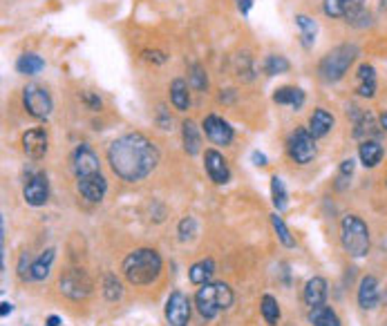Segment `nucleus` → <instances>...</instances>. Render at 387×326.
Wrapping results in <instances>:
<instances>
[{"mask_svg": "<svg viewBox=\"0 0 387 326\" xmlns=\"http://www.w3.org/2000/svg\"><path fill=\"white\" fill-rule=\"evenodd\" d=\"M108 161L112 173L123 181L134 184L146 179L159 163V150L148 136L139 132L123 134L108 148Z\"/></svg>", "mask_w": 387, "mask_h": 326, "instance_id": "nucleus-1", "label": "nucleus"}, {"mask_svg": "<svg viewBox=\"0 0 387 326\" xmlns=\"http://www.w3.org/2000/svg\"><path fill=\"white\" fill-rule=\"evenodd\" d=\"M125 279L134 286H148L162 275V257L153 248H137L123 260Z\"/></svg>", "mask_w": 387, "mask_h": 326, "instance_id": "nucleus-2", "label": "nucleus"}, {"mask_svg": "<svg viewBox=\"0 0 387 326\" xmlns=\"http://www.w3.org/2000/svg\"><path fill=\"white\" fill-rule=\"evenodd\" d=\"M195 304H197V311L201 313V317L206 320H213L222 311L233 306V290L229 284L224 281H217V284H204L195 295Z\"/></svg>", "mask_w": 387, "mask_h": 326, "instance_id": "nucleus-3", "label": "nucleus"}, {"mask_svg": "<svg viewBox=\"0 0 387 326\" xmlns=\"http://www.w3.org/2000/svg\"><path fill=\"white\" fill-rule=\"evenodd\" d=\"M358 56V47L356 45H338L327 54L321 65H318V74L325 83H336L340 81L345 74H347L349 65L356 61Z\"/></svg>", "mask_w": 387, "mask_h": 326, "instance_id": "nucleus-4", "label": "nucleus"}, {"mask_svg": "<svg viewBox=\"0 0 387 326\" xmlns=\"http://www.w3.org/2000/svg\"><path fill=\"white\" fill-rule=\"evenodd\" d=\"M342 246L351 257H365L369 253V228L356 214H347L340 224Z\"/></svg>", "mask_w": 387, "mask_h": 326, "instance_id": "nucleus-5", "label": "nucleus"}, {"mask_svg": "<svg viewBox=\"0 0 387 326\" xmlns=\"http://www.w3.org/2000/svg\"><path fill=\"white\" fill-rule=\"evenodd\" d=\"M287 150H289V157L296 163H300V166H307V163L314 161L316 139L314 134L309 132V127H298V130L289 136Z\"/></svg>", "mask_w": 387, "mask_h": 326, "instance_id": "nucleus-6", "label": "nucleus"}, {"mask_svg": "<svg viewBox=\"0 0 387 326\" xmlns=\"http://www.w3.org/2000/svg\"><path fill=\"white\" fill-rule=\"evenodd\" d=\"M23 105L34 118H47L52 114L54 103L45 88H40V85H27L23 92Z\"/></svg>", "mask_w": 387, "mask_h": 326, "instance_id": "nucleus-7", "label": "nucleus"}, {"mask_svg": "<svg viewBox=\"0 0 387 326\" xmlns=\"http://www.w3.org/2000/svg\"><path fill=\"white\" fill-rule=\"evenodd\" d=\"M61 293L74 302L86 299L92 293V279L83 268H70L65 275H61Z\"/></svg>", "mask_w": 387, "mask_h": 326, "instance_id": "nucleus-8", "label": "nucleus"}, {"mask_svg": "<svg viewBox=\"0 0 387 326\" xmlns=\"http://www.w3.org/2000/svg\"><path fill=\"white\" fill-rule=\"evenodd\" d=\"M365 0H325V14L332 16V18H345L347 23L356 25V21H363L365 10H363Z\"/></svg>", "mask_w": 387, "mask_h": 326, "instance_id": "nucleus-9", "label": "nucleus"}, {"mask_svg": "<svg viewBox=\"0 0 387 326\" xmlns=\"http://www.w3.org/2000/svg\"><path fill=\"white\" fill-rule=\"evenodd\" d=\"M72 170L77 179H83V177H92V175H99L101 173V163H99V157L97 152L90 148L88 143H81L77 150L72 154Z\"/></svg>", "mask_w": 387, "mask_h": 326, "instance_id": "nucleus-10", "label": "nucleus"}, {"mask_svg": "<svg viewBox=\"0 0 387 326\" xmlns=\"http://www.w3.org/2000/svg\"><path fill=\"white\" fill-rule=\"evenodd\" d=\"M166 320L171 326H188L190 320V299L182 290H173L166 302Z\"/></svg>", "mask_w": 387, "mask_h": 326, "instance_id": "nucleus-11", "label": "nucleus"}, {"mask_svg": "<svg viewBox=\"0 0 387 326\" xmlns=\"http://www.w3.org/2000/svg\"><path fill=\"white\" fill-rule=\"evenodd\" d=\"M23 197L25 201H27L29 205H34V208H38V205H45L47 199H49V181L45 175H32L27 179V184H25L23 188Z\"/></svg>", "mask_w": 387, "mask_h": 326, "instance_id": "nucleus-12", "label": "nucleus"}, {"mask_svg": "<svg viewBox=\"0 0 387 326\" xmlns=\"http://www.w3.org/2000/svg\"><path fill=\"white\" fill-rule=\"evenodd\" d=\"M201 127H204V132L210 141H213L215 145H229L233 141V127L224 121V118L215 116V114H208L204 121H201Z\"/></svg>", "mask_w": 387, "mask_h": 326, "instance_id": "nucleus-13", "label": "nucleus"}, {"mask_svg": "<svg viewBox=\"0 0 387 326\" xmlns=\"http://www.w3.org/2000/svg\"><path fill=\"white\" fill-rule=\"evenodd\" d=\"M204 166H206V173L210 177V181H215V184H220V186L222 184H229L231 170H229V166H226V159L217 150H206Z\"/></svg>", "mask_w": 387, "mask_h": 326, "instance_id": "nucleus-14", "label": "nucleus"}, {"mask_svg": "<svg viewBox=\"0 0 387 326\" xmlns=\"http://www.w3.org/2000/svg\"><path fill=\"white\" fill-rule=\"evenodd\" d=\"M79 192L83 199H88L90 203H99L108 192V181L103 175H92V177H83L79 179Z\"/></svg>", "mask_w": 387, "mask_h": 326, "instance_id": "nucleus-15", "label": "nucleus"}, {"mask_svg": "<svg viewBox=\"0 0 387 326\" xmlns=\"http://www.w3.org/2000/svg\"><path fill=\"white\" fill-rule=\"evenodd\" d=\"M23 150L32 159H40V157H43V154L47 152V134H45V130H38V127H34V130L25 132L23 134Z\"/></svg>", "mask_w": 387, "mask_h": 326, "instance_id": "nucleus-16", "label": "nucleus"}, {"mask_svg": "<svg viewBox=\"0 0 387 326\" xmlns=\"http://www.w3.org/2000/svg\"><path fill=\"white\" fill-rule=\"evenodd\" d=\"M358 304L365 311H372L378 304V279L374 275H367L360 279V288H358Z\"/></svg>", "mask_w": 387, "mask_h": 326, "instance_id": "nucleus-17", "label": "nucleus"}, {"mask_svg": "<svg viewBox=\"0 0 387 326\" xmlns=\"http://www.w3.org/2000/svg\"><path fill=\"white\" fill-rule=\"evenodd\" d=\"M302 297H305L307 306H311V308L323 306L327 299V281L323 277H311L305 284V293H302Z\"/></svg>", "mask_w": 387, "mask_h": 326, "instance_id": "nucleus-18", "label": "nucleus"}, {"mask_svg": "<svg viewBox=\"0 0 387 326\" xmlns=\"http://www.w3.org/2000/svg\"><path fill=\"white\" fill-rule=\"evenodd\" d=\"M332 127H334V116L327 112V110H323V108L314 110V114H311V118H309V132L314 134V139L327 136Z\"/></svg>", "mask_w": 387, "mask_h": 326, "instance_id": "nucleus-19", "label": "nucleus"}, {"mask_svg": "<svg viewBox=\"0 0 387 326\" xmlns=\"http://www.w3.org/2000/svg\"><path fill=\"white\" fill-rule=\"evenodd\" d=\"M182 139H184V150H186L190 157L201 150V136H199V127L195 125V121H184L182 125Z\"/></svg>", "mask_w": 387, "mask_h": 326, "instance_id": "nucleus-20", "label": "nucleus"}, {"mask_svg": "<svg viewBox=\"0 0 387 326\" xmlns=\"http://www.w3.org/2000/svg\"><path fill=\"white\" fill-rule=\"evenodd\" d=\"M356 130H354V136L356 139H363V141H376L374 136H378V125L374 121L372 114L367 112H358L356 114Z\"/></svg>", "mask_w": 387, "mask_h": 326, "instance_id": "nucleus-21", "label": "nucleus"}, {"mask_svg": "<svg viewBox=\"0 0 387 326\" xmlns=\"http://www.w3.org/2000/svg\"><path fill=\"white\" fill-rule=\"evenodd\" d=\"M273 101L277 105H289L293 110H300L305 105V92L300 88H280V90H275Z\"/></svg>", "mask_w": 387, "mask_h": 326, "instance_id": "nucleus-22", "label": "nucleus"}, {"mask_svg": "<svg viewBox=\"0 0 387 326\" xmlns=\"http://www.w3.org/2000/svg\"><path fill=\"white\" fill-rule=\"evenodd\" d=\"M360 97L372 99L376 94V70L372 65H360L358 67V90Z\"/></svg>", "mask_w": 387, "mask_h": 326, "instance_id": "nucleus-23", "label": "nucleus"}, {"mask_svg": "<svg viewBox=\"0 0 387 326\" xmlns=\"http://www.w3.org/2000/svg\"><path fill=\"white\" fill-rule=\"evenodd\" d=\"M358 157L365 168H376L383 159V148L378 141H363L358 148Z\"/></svg>", "mask_w": 387, "mask_h": 326, "instance_id": "nucleus-24", "label": "nucleus"}, {"mask_svg": "<svg viewBox=\"0 0 387 326\" xmlns=\"http://www.w3.org/2000/svg\"><path fill=\"white\" fill-rule=\"evenodd\" d=\"M213 273H215V262L213 260H201V262L190 266L188 277H190L192 284L204 286V284H208V281H210V277H213Z\"/></svg>", "mask_w": 387, "mask_h": 326, "instance_id": "nucleus-25", "label": "nucleus"}, {"mask_svg": "<svg viewBox=\"0 0 387 326\" xmlns=\"http://www.w3.org/2000/svg\"><path fill=\"white\" fill-rule=\"evenodd\" d=\"M171 101L173 105L179 110V112H186L190 105V94H188V85L184 79H175L171 85Z\"/></svg>", "mask_w": 387, "mask_h": 326, "instance_id": "nucleus-26", "label": "nucleus"}, {"mask_svg": "<svg viewBox=\"0 0 387 326\" xmlns=\"http://www.w3.org/2000/svg\"><path fill=\"white\" fill-rule=\"evenodd\" d=\"M54 257H56L54 248H47L38 260H34L32 262V279H36V281L45 279L49 275V268H52V264H54Z\"/></svg>", "mask_w": 387, "mask_h": 326, "instance_id": "nucleus-27", "label": "nucleus"}, {"mask_svg": "<svg viewBox=\"0 0 387 326\" xmlns=\"http://www.w3.org/2000/svg\"><path fill=\"white\" fill-rule=\"evenodd\" d=\"M309 322L314 326H340L338 315H336L329 306H316L309 311Z\"/></svg>", "mask_w": 387, "mask_h": 326, "instance_id": "nucleus-28", "label": "nucleus"}, {"mask_svg": "<svg viewBox=\"0 0 387 326\" xmlns=\"http://www.w3.org/2000/svg\"><path fill=\"white\" fill-rule=\"evenodd\" d=\"M296 25L300 27V38H302V45L311 47L316 42V34H318V25L314 18H309L305 14H298L296 16Z\"/></svg>", "mask_w": 387, "mask_h": 326, "instance_id": "nucleus-29", "label": "nucleus"}, {"mask_svg": "<svg viewBox=\"0 0 387 326\" xmlns=\"http://www.w3.org/2000/svg\"><path fill=\"white\" fill-rule=\"evenodd\" d=\"M16 70L25 76L38 74L40 70H45V61L38 54H23L18 61H16Z\"/></svg>", "mask_w": 387, "mask_h": 326, "instance_id": "nucleus-30", "label": "nucleus"}, {"mask_svg": "<svg viewBox=\"0 0 387 326\" xmlns=\"http://www.w3.org/2000/svg\"><path fill=\"white\" fill-rule=\"evenodd\" d=\"M260 308H262V317L269 326H277L280 322V306H277V299L273 295H264L262 302H260Z\"/></svg>", "mask_w": 387, "mask_h": 326, "instance_id": "nucleus-31", "label": "nucleus"}, {"mask_svg": "<svg viewBox=\"0 0 387 326\" xmlns=\"http://www.w3.org/2000/svg\"><path fill=\"white\" fill-rule=\"evenodd\" d=\"M271 197H273V205L275 210L280 212L289 205V195H287V188H284L282 179L280 177H271Z\"/></svg>", "mask_w": 387, "mask_h": 326, "instance_id": "nucleus-32", "label": "nucleus"}, {"mask_svg": "<svg viewBox=\"0 0 387 326\" xmlns=\"http://www.w3.org/2000/svg\"><path fill=\"white\" fill-rule=\"evenodd\" d=\"M289 61L284 56H266V61H264V72L269 76H275V74H284V72H289Z\"/></svg>", "mask_w": 387, "mask_h": 326, "instance_id": "nucleus-33", "label": "nucleus"}, {"mask_svg": "<svg viewBox=\"0 0 387 326\" xmlns=\"http://www.w3.org/2000/svg\"><path fill=\"white\" fill-rule=\"evenodd\" d=\"M271 224H273L275 233H277V237H280V242H282L284 246H287V248H293V246H296V239L291 237L289 228L284 226L282 217H277V212H275V214H271Z\"/></svg>", "mask_w": 387, "mask_h": 326, "instance_id": "nucleus-34", "label": "nucleus"}, {"mask_svg": "<svg viewBox=\"0 0 387 326\" xmlns=\"http://www.w3.org/2000/svg\"><path fill=\"white\" fill-rule=\"evenodd\" d=\"M103 286H105V288H103V293H105V297H108V299H110V302H116V299H121V295H123V288H121V281L116 279L114 275H108Z\"/></svg>", "mask_w": 387, "mask_h": 326, "instance_id": "nucleus-35", "label": "nucleus"}, {"mask_svg": "<svg viewBox=\"0 0 387 326\" xmlns=\"http://www.w3.org/2000/svg\"><path fill=\"white\" fill-rule=\"evenodd\" d=\"M190 85L195 90H206L208 88V79H206V72L201 70V65H190Z\"/></svg>", "mask_w": 387, "mask_h": 326, "instance_id": "nucleus-36", "label": "nucleus"}, {"mask_svg": "<svg viewBox=\"0 0 387 326\" xmlns=\"http://www.w3.org/2000/svg\"><path fill=\"white\" fill-rule=\"evenodd\" d=\"M179 239L182 242H188V239H192L195 237V233H197V224H195V219L192 217H184L182 221H179Z\"/></svg>", "mask_w": 387, "mask_h": 326, "instance_id": "nucleus-37", "label": "nucleus"}, {"mask_svg": "<svg viewBox=\"0 0 387 326\" xmlns=\"http://www.w3.org/2000/svg\"><path fill=\"white\" fill-rule=\"evenodd\" d=\"M351 175H354V161L351 159H345L340 163V175H338V181H345V179H349Z\"/></svg>", "mask_w": 387, "mask_h": 326, "instance_id": "nucleus-38", "label": "nucleus"}, {"mask_svg": "<svg viewBox=\"0 0 387 326\" xmlns=\"http://www.w3.org/2000/svg\"><path fill=\"white\" fill-rule=\"evenodd\" d=\"M144 58H146V61H150V63H166V54H164V51H157V49H153V51L146 49Z\"/></svg>", "mask_w": 387, "mask_h": 326, "instance_id": "nucleus-39", "label": "nucleus"}, {"mask_svg": "<svg viewBox=\"0 0 387 326\" xmlns=\"http://www.w3.org/2000/svg\"><path fill=\"white\" fill-rule=\"evenodd\" d=\"M83 101L88 103V108H90V110H101V99L95 97V94H92V92H86V94H83Z\"/></svg>", "mask_w": 387, "mask_h": 326, "instance_id": "nucleus-40", "label": "nucleus"}, {"mask_svg": "<svg viewBox=\"0 0 387 326\" xmlns=\"http://www.w3.org/2000/svg\"><path fill=\"white\" fill-rule=\"evenodd\" d=\"M235 3H238V7H240V12L247 16L249 12H251V7H253V0H235Z\"/></svg>", "mask_w": 387, "mask_h": 326, "instance_id": "nucleus-41", "label": "nucleus"}, {"mask_svg": "<svg viewBox=\"0 0 387 326\" xmlns=\"http://www.w3.org/2000/svg\"><path fill=\"white\" fill-rule=\"evenodd\" d=\"M251 159H253V163H255V166H266V157H264V154L262 152H253V154H251Z\"/></svg>", "mask_w": 387, "mask_h": 326, "instance_id": "nucleus-42", "label": "nucleus"}, {"mask_svg": "<svg viewBox=\"0 0 387 326\" xmlns=\"http://www.w3.org/2000/svg\"><path fill=\"white\" fill-rule=\"evenodd\" d=\"M58 324H61V317L58 315H49L47 322H45V326H58Z\"/></svg>", "mask_w": 387, "mask_h": 326, "instance_id": "nucleus-43", "label": "nucleus"}, {"mask_svg": "<svg viewBox=\"0 0 387 326\" xmlns=\"http://www.w3.org/2000/svg\"><path fill=\"white\" fill-rule=\"evenodd\" d=\"M14 311V304H10V302H3V317H7Z\"/></svg>", "mask_w": 387, "mask_h": 326, "instance_id": "nucleus-44", "label": "nucleus"}, {"mask_svg": "<svg viewBox=\"0 0 387 326\" xmlns=\"http://www.w3.org/2000/svg\"><path fill=\"white\" fill-rule=\"evenodd\" d=\"M381 127H383V130L387 132V112H385V114L381 116Z\"/></svg>", "mask_w": 387, "mask_h": 326, "instance_id": "nucleus-45", "label": "nucleus"}]
</instances>
